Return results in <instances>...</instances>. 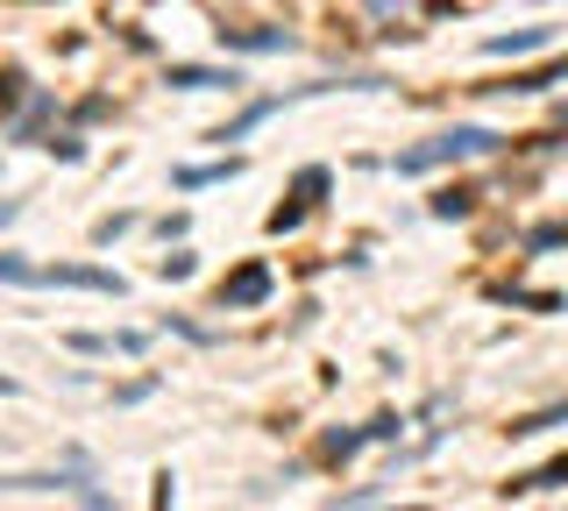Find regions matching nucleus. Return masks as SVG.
<instances>
[{"instance_id":"nucleus-9","label":"nucleus","mask_w":568,"mask_h":511,"mask_svg":"<svg viewBox=\"0 0 568 511\" xmlns=\"http://www.w3.org/2000/svg\"><path fill=\"white\" fill-rule=\"evenodd\" d=\"M434 214H440V221H455V214H469V192H440V200H434Z\"/></svg>"},{"instance_id":"nucleus-8","label":"nucleus","mask_w":568,"mask_h":511,"mask_svg":"<svg viewBox=\"0 0 568 511\" xmlns=\"http://www.w3.org/2000/svg\"><path fill=\"white\" fill-rule=\"evenodd\" d=\"M227 43H242V50H284L277 29H242V37H227Z\"/></svg>"},{"instance_id":"nucleus-4","label":"nucleus","mask_w":568,"mask_h":511,"mask_svg":"<svg viewBox=\"0 0 568 511\" xmlns=\"http://www.w3.org/2000/svg\"><path fill=\"white\" fill-rule=\"evenodd\" d=\"M171 85H185V93H213V85H242L235 72H206V64H171Z\"/></svg>"},{"instance_id":"nucleus-1","label":"nucleus","mask_w":568,"mask_h":511,"mask_svg":"<svg viewBox=\"0 0 568 511\" xmlns=\"http://www.w3.org/2000/svg\"><path fill=\"white\" fill-rule=\"evenodd\" d=\"M490 150H497V135H490V129H448V135H434V143L405 150V156H398V171H405V178H419V171L462 164V156H490Z\"/></svg>"},{"instance_id":"nucleus-3","label":"nucleus","mask_w":568,"mask_h":511,"mask_svg":"<svg viewBox=\"0 0 568 511\" xmlns=\"http://www.w3.org/2000/svg\"><path fill=\"white\" fill-rule=\"evenodd\" d=\"M320 192H327V171H298V192H292V206H277V214H271V227H277V235H284V227H298V221H306V206L320 200Z\"/></svg>"},{"instance_id":"nucleus-5","label":"nucleus","mask_w":568,"mask_h":511,"mask_svg":"<svg viewBox=\"0 0 568 511\" xmlns=\"http://www.w3.org/2000/svg\"><path fill=\"white\" fill-rule=\"evenodd\" d=\"M490 58H526V50H547V29H519V37H490Z\"/></svg>"},{"instance_id":"nucleus-6","label":"nucleus","mask_w":568,"mask_h":511,"mask_svg":"<svg viewBox=\"0 0 568 511\" xmlns=\"http://www.w3.org/2000/svg\"><path fill=\"white\" fill-rule=\"evenodd\" d=\"M235 156H227V164H206V171H178V185H185V192H200V185H221V178H235Z\"/></svg>"},{"instance_id":"nucleus-2","label":"nucleus","mask_w":568,"mask_h":511,"mask_svg":"<svg viewBox=\"0 0 568 511\" xmlns=\"http://www.w3.org/2000/svg\"><path fill=\"white\" fill-rule=\"evenodd\" d=\"M263 298H271V270L263 263H248V270H235L221 285V306H263Z\"/></svg>"},{"instance_id":"nucleus-7","label":"nucleus","mask_w":568,"mask_h":511,"mask_svg":"<svg viewBox=\"0 0 568 511\" xmlns=\"http://www.w3.org/2000/svg\"><path fill=\"white\" fill-rule=\"evenodd\" d=\"M568 483V454H561V462H547L540 476H526V483H511V490H561Z\"/></svg>"}]
</instances>
